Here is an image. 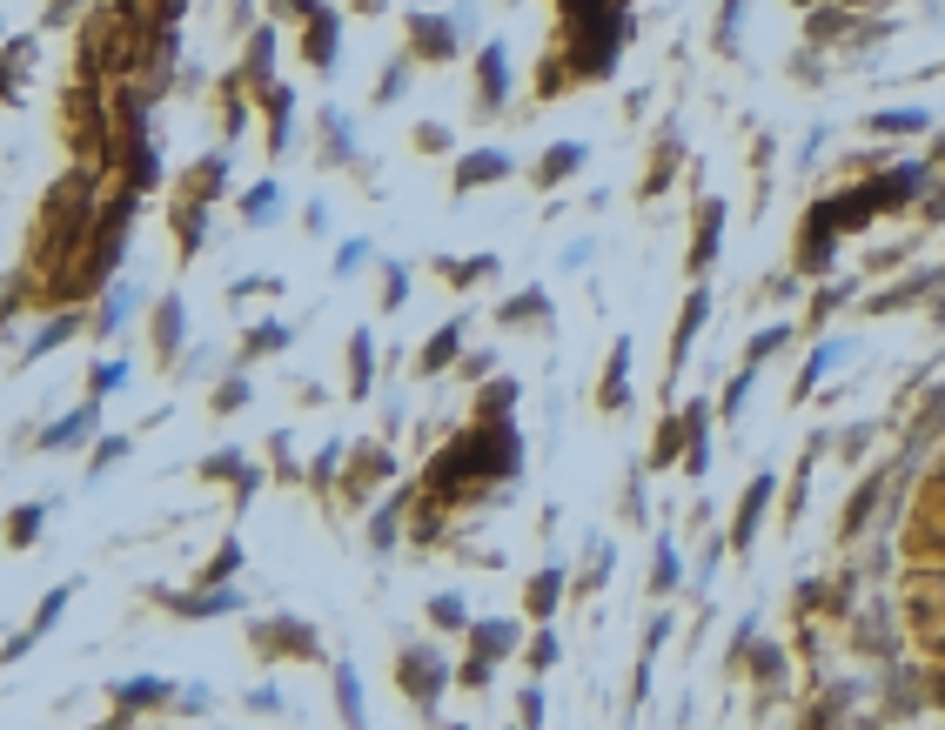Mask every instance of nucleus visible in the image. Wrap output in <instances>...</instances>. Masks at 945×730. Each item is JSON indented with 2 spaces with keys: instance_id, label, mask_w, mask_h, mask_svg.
<instances>
[{
  "instance_id": "obj_1",
  "label": "nucleus",
  "mask_w": 945,
  "mask_h": 730,
  "mask_svg": "<svg viewBox=\"0 0 945 730\" xmlns=\"http://www.w3.org/2000/svg\"><path fill=\"white\" fill-rule=\"evenodd\" d=\"M925 188V168H892V175L878 181V188H858V195L845 201H825V208H811L805 215V242H798V268H832V235L852 222H872V215H885V208H899V201H912Z\"/></svg>"
},
{
  "instance_id": "obj_2",
  "label": "nucleus",
  "mask_w": 945,
  "mask_h": 730,
  "mask_svg": "<svg viewBox=\"0 0 945 730\" xmlns=\"http://www.w3.org/2000/svg\"><path fill=\"white\" fill-rule=\"evenodd\" d=\"M523 463V443L517 429L503 416H483V429H470V436H456L443 456H436V469H429V489L436 496H463V483H490V476H517Z\"/></svg>"
},
{
  "instance_id": "obj_3",
  "label": "nucleus",
  "mask_w": 945,
  "mask_h": 730,
  "mask_svg": "<svg viewBox=\"0 0 945 730\" xmlns=\"http://www.w3.org/2000/svg\"><path fill=\"white\" fill-rule=\"evenodd\" d=\"M396 684L416 697V710H436V697H443V684H450V670H443V657L436 650H403V664H396Z\"/></svg>"
},
{
  "instance_id": "obj_4",
  "label": "nucleus",
  "mask_w": 945,
  "mask_h": 730,
  "mask_svg": "<svg viewBox=\"0 0 945 730\" xmlns=\"http://www.w3.org/2000/svg\"><path fill=\"white\" fill-rule=\"evenodd\" d=\"M517 650V623H470V670L463 684H490V664Z\"/></svg>"
},
{
  "instance_id": "obj_5",
  "label": "nucleus",
  "mask_w": 945,
  "mask_h": 730,
  "mask_svg": "<svg viewBox=\"0 0 945 730\" xmlns=\"http://www.w3.org/2000/svg\"><path fill=\"white\" fill-rule=\"evenodd\" d=\"M510 175V155L503 148H476V155L456 161V195H470V188H490V181Z\"/></svg>"
},
{
  "instance_id": "obj_6",
  "label": "nucleus",
  "mask_w": 945,
  "mask_h": 730,
  "mask_svg": "<svg viewBox=\"0 0 945 730\" xmlns=\"http://www.w3.org/2000/svg\"><path fill=\"white\" fill-rule=\"evenodd\" d=\"M771 496H778V483H771V476H751V489H744V503H738V530H731L738 550H751V536H758V523H765Z\"/></svg>"
},
{
  "instance_id": "obj_7",
  "label": "nucleus",
  "mask_w": 945,
  "mask_h": 730,
  "mask_svg": "<svg viewBox=\"0 0 945 730\" xmlns=\"http://www.w3.org/2000/svg\"><path fill=\"white\" fill-rule=\"evenodd\" d=\"M181 329H188V315H181V302L168 295L155 309V362L161 369H175V355H181Z\"/></svg>"
},
{
  "instance_id": "obj_8",
  "label": "nucleus",
  "mask_w": 945,
  "mask_h": 730,
  "mask_svg": "<svg viewBox=\"0 0 945 730\" xmlns=\"http://www.w3.org/2000/svg\"><path fill=\"white\" fill-rule=\"evenodd\" d=\"M718 235H724V201H704L698 208V248H691V275L718 262Z\"/></svg>"
},
{
  "instance_id": "obj_9",
  "label": "nucleus",
  "mask_w": 945,
  "mask_h": 730,
  "mask_svg": "<svg viewBox=\"0 0 945 730\" xmlns=\"http://www.w3.org/2000/svg\"><path fill=\"white\" fill-rule=\"evenodd\" d=\"M175 617H188V623H202V617H228V610H242V597L235 590H202V597H161Z\"/></svg>"
},
{
  "instance_id": "obj_10",
  "label": "nucleus",
  "mask_w": 945,
  "mask_h": 730,
  "mask_svg": "<svg viewBox=\"0 0 945 730\" xmlns=\"http://www.w3.org/2000/svg\"><path fill=\"white\" fill-rule=\"evenodd\" d=\"M68 597H74V583H61V590H47V603H41V610H34V630H27V637H14V643H7V664H14V657H27V650H34V637H47V630H54V617L68 610Z\"/></svg>"
},
{
  "instance_id": "obj_11",
  "label": "nucleus",
  "mask_w": 945,
  "mask_h": 730,
  "mask_svg": "<svg viewBox=\"0 0 945 730\" xmlns=\"http://www.w3.org/2000/svg\"><path fill=\"white\" fill-rule=\"evenodd\" d=\"M597 402H604V409H624L630 402V335L610 342V376H604V389H597Z\"/></svg>"
},
{
  "instance_id": "obj_12",
  "label": "nucleus",
  "mask_w": 945,
  "mask_h": 730,
  "mask_svg": "<svg viewBox=\"0 0 945 730\" xmlns=\"http://www.w3.org/2000/svg\"><path fill=\"white\" fill-rule=\"evenodd\" d=\"M336 47H342V27H336V14H322V7H315V14H309V41H302L309 67H329V61H336Z\"/></svg>"
},
{
  "instance_id": "obj_13",
  "label": "nucleus",
  "mask_w": 945,
  "mask_h": 730,
  "mask_svg": "<svg viewBox=\"0 0 945 730\" xmlns=\"http://www.w3.org/2000/svg\"><path fill=\"white\" fill-rule=\"evenodd\" d=\"M255 643H262V650H302V657H315L309 623H255Z\"/></svg>"
},
{
  "instance_id": "obj_14",
  "label": "nucleus",
  "mask_w": 945,
  "mask_h": 730,
  "mask_svg": "<svg viewBox=\"0 0 945 730\" xmlns=\"http://www.w3.org/2000/svg\"><path fill=\"white\" fill-rule=\"evenodd\" d=\"M704 315H711V295H691L684 302V322H677V342H671V369H684V355H691V342H698V329H704Z\"/></svg>"
},
{
  "instance_id": "obj_15",
  "label": "nucleus",
  "mask_w": 945,
  "mask_h": 730,
  "mask_svg": "<svg viewBox=\"0 0 945 730\" xmlns=\"http://www.w3.org/2000/svg\"><path fill=\"white\" fill-rule=\"evenodd\" d=\"M409 34H416V54H429V61L456 54V27H443L436 14H416V21H409Z\"/></svg>"
},
{
  "instance_id": "obj_16",
  "label": "nucleus",
  "mask_w": 945,
  "mask_h": 730,
  "mask_svg": "<svg viewBox=\"0 0 945 730\" xmlns=\"http://www.w3.org/2000/svg\"><path fill=\"white\" fill-rule=\"evenodd\" d=\"M557 597H563V570H537V576H530V590H523V610H530L537 623H550Z\"/></svg>"
},
{
  "instance_id": "obj_17",
  "label": "nucleus",
  "mask_w": 945,
  "mask_h": 730,
  "mask_svg": "<svg viewBox=\"0 0 945 730\" xmlns=\"http://www.w3.org/2000/svg\"><path fill=\"white\" fill-rule=\"evenodd\" d=\"M476 74H483V108H503V94H510V61H503V47H483Z\"/></svg>"
},
{
  "instance_id": "obj_18",
  "label": "nucleus",
  "mask_w": 945,
  "mask_h": 730,
  "mask_svg": "<svg viewBox=\"0 0 945 730\" xmlns=\"http://www.w3.org/2000/svg\"><path fill=\"white\" fill-rule=\"evenodd\" d=\"M456 342H463V322H443V329L429 335V349L416 355V369H423V376H436L443 362H456Z\"/></svg>"
},
{
  "instance_id": "obj_19",
  "label": "nucleus",
  "mask_w": 945,
  "mask_h": 730,
  "mask_svg": "<svg viewBox=\"0 0 945 730\" xmlns=\"http://www.w3.org/2000/svg\"><path fill=\"white\" fill-rule=\"evenodd\" d=\"M222 175H228V155H208L188 168V201H215L222 195Z\"/></svg>"
},
{
  "instance_id": "obj_20",
  "label": "nucleus",
  "mask_w": 945,
  "mask_h": 730,
  "mask_svg": "<svg viewBox=\"0 0 945 730\" xmlns=\"http://www.w3.org/2000/svg\"><path fill=\"white\" fill-rule=\"evenodd\" d=\"M932 288H939V268H925V275H905L892 295H872V309H878V315H885V309H905V302H919V295H932Z\"/></svg>"
},
{
  "instance_id": "obj_21",
  "label": "nucleus",
  "mask_w": 945,
  "mask_h": 730,
  "mask_svg": "<svg viewBox=\"0 0 945 730\" xmlns=\"http://www.w3.org/2000/svg\"><path fill=\"white\" fill-rule=\"evenodd\" d=\"M88 429H94V396L81 402V416L54 422V429H47V436H41V449H74V443H81V436H88Z\"/></svg>"
},
{
  "instance_id": "obj_22",
  "label": "nucleus",
  "mask_w": 945,
  "mask_h": 730,
  "mask_svg": "<svg viewBox=\"0 0 945 730\" xmlns=\"http://www.w3.org/2000/svg\"><path fill=\"white\" fill-rule=\"evenodd\" d=\"M577 168H584V148H577V141H563V148H550V155L537 161V181H543V188H550V181L577 175Z\"/></svg>"
},
{
  "instance_id": "obj_23",
  "label": "nucleus",
  "mask_w": 945,
  "mask_h": 730,
  "mask_svg": "<svg viewBox=\"0 0 945 730\" xmlns=\"http://www.w3.org/2000/svg\"><path fill=\"white\" fill-rule=\"evenodd\" d=\"M537 315H550V288H530V295H517V302H503L496 322H537Z\"/></svg>"
},
{
  "instance_id": "obj_24",
  "label": "nucleus",
  "mask_w": 945,
  "mask_h": 730,
  "mask_svg": "<svg viewBox=\"0 0 945 730\" xmlns=\"http://www.w3.org/2000/svg\"><path fill=\"white\" fill-rule=\"evenodd\" d=\"M161 697H168V684H155V677H148V684H128V690H114V710H121V724H128V717H135L141 704H161Z\"/></svg>"
},
{
  "instance_id": "obj_25",
  "label": "nucleus",
  "mask_w": 945,
  "mask_h": 730,
  "mask_svg": "<svg viewBox=\"0 0 945 730\" xmlns=\"http://www.w3.org/2000/svg\"><path fill=\"white\" fill-rule=\"evenodd\" d=\"M41 516H47V503L14 509V516H7V543H14V550H27V543H34V530H41Z\"/></svg>"
},
{
  "instance_id": "obj_26",
  "label": "nucleus",
  "mask_w": 945,
  "mask_h": 730,
  "mask_svg": "<svg viewBox=\"0 0 945 730\" xmlns=\"http://www.w3.org/2000/svg\"><path fill=\"white\" fill-rule=\"evenodd\" d=\"M751 677H758V690H785V650H758V657H751Z\"/></svg>"
},
{
  "instance_id": "obj_27",
  "label": "nucleus",
  "mask_w": 945,
  "mask_h": 730,
  "mask_svg": "<svg viewBox=\"0 0 945 730\" xmlns=\"http://www.w3.org/2000/svg\"><path fill=\"white\" fill-rule=\"evenodd\" d=\"M349 396H369V335H349Z\"/></svg>"
},
{
  "instance_id": "obj_28",
  "label": "nucleus",
  "mask_w": 945,
  "mask_h": 730,
  "mask_svg": "<svg viewBox=\"0 0 945 730\" xmlns=\"http://www.w3.org/2000/svg\"><path fill=\"white\" fill-rule=\"evenodd\" d=\"M429 623H436V630H470V610H463V597H429Z\"/></svg>"
},
{
  "instance_id": "obj_29",
  "label": "nucleus",
  "mask_w": 945,
  "mask_h": 730,
  "mask_svg": "<svg viewBox=\"0 0 945 730\" xmlns=\"http://www.w3.org/2000/svg\"><path fill=\"white\" fill-rule=\"evenodd\" d=\"M919 128H932V121H925V108H899V114H872V134H919Z\"/></svg>"
},
{
  "instance_id": "obj_30",
  "label": "nucleus",
  "mask_w": 945,
  "mask_h": 730,
  "mask_svg": "<svg viewBox=\"0 0 945 730\" xmlns=\"http://www.w3.org/2000/svg\"><path fill=\"white\" fill-rule=\"evenodd\" d=\"M684 443H691V429H684V416H677V422H664V429H657V449H651V463H657V469H664V463H677V449H684Z\"/></svg>"
},
{
  "instance_id": "obj_31",
  "label": "nucleus",
  "mask_w": 945,
  "mask_h": 730,
  "mask_svg": "<svg viewBox=\"0 0 945 730\" xmlns=\"http://www.w3.org/2000/svg\"><path fill=\"white\" fill-rule=\"evenodd\" d=\"M282 342H289V329H282V322H255V329H248V342H242V355H275Z\"/></svg>"
},
{
  "instance_id": "obj_32",
  "label": "nucleus",
  "mask_w": 945,
  "mask_h": 730,
  "mask_svg": "<svg viewBox=\"0 0 945 730\" xmlns=\"http://www.w3.org/2000/svg\"><path fill=\"white\" fill-rule=\"evenodd\" d=\"M74 329H81V315H61V322H47V329H41V342H27V362H34V355H47V349H61V342H68Z\"/></svg>"
},
{
  "instance_id": "obj_33",
  "label": "nucleus",
  "mask_w": 945,
  "mask_h": 730,
  "mask_svg": "<svg viewBox=\"0 0 945 730\" xmlns=\"http://www.w3.org/2000/svg\"><path fill=\"white\" fill-rule=\"evenodd\" d=\"M336 690H342V724H362V690H356L349 664H336Z\"/></svg>"
},
{
  "instance_id": "obj_34",
  "label": "nucleus",
  "mask_w": 945,
  "mask_h": 730,
  "mask_svg": "<svg viewBox=\"0 0 945 730\" xmlns=\"http://www.w3.org/2000/svg\"><path fill=\"white\" fill-rule=\"evenodd\" d=\"M121 382H128V362H94V376H88V396L101 402L108 389H121Z\"/></svg>"
},
{
  "instance_id": "obj_35",
  "label": "nucleus",
  "mask_w": 945,
  "mask_h": 730,
  "mask_svg": "<svg viewBox=\"0 0 945 730\" xmlns=\"http://www.w3.org/2000/svg\"><path fill=\"white\" fill-rule=\"evenodd\" d=\"M557 657H563V650H557V637H550V630H543V637L530 643V650H523V664H530V677H543V670H557Z\"/></svg>"
},
{
  "instance_id": "obj_36",
  "label": "nucleus",
  "mask_w": 945,
  "mask_h": 730,
  "mask_svg": "<svg viewBox=\"0 0 945 730\" xmlns=\"http://www.w3.org/2000/svg\"><path fill=\"white\" fill-rule=\"evenodd\" d=\"M403 302H409V268L389 262V275H383V309H403Z\"/></svg>"
},
{
  "instance_id": "obj_37",
  "label": "nucleus",
  "mask_w": 945,
  "mask_h": 730,
  "mask_svg": "<svg viewBox=\"0 0 945 730\" xmlns=\"http://www.w3.org/2000/svg\"><path fill=\"white\" fill-rule=\"evenodd\" d=\"M651 590H677V550L657 543V563H651Z\"/></svg>"
},
{
  "instance_id": "obj_38",
  "label": "nucleus",
  "mask_w": 945,
  "mask_h": 730,
  "mask_svg": "<svg viewBox=\"0 0 945 730\" xmlns=\"http://www.w3.org/2000/svg\"><path fill=\"white\" fill-rule=\"evenodd\" d=\"M510 402H517V382L510 376L490 382V389H483V416H510Z\"/></svg>"
},
{
  "instance_id": "obj_39",
  "label": "nucleus",
  "mask_w": 945,
  "mask_h": 730,
  "mask_svg": "<svg viewBox=\"0 0 945 730\" xmlns=\"http://www.w3.org/2000/svg\"><path fill=\"white\" fill-rule=\"evenodd\" d=\"M235 570H242V543L228 536L222 550H215V563H208V583H222V576H235Z\"/></svg>"
},
{
  "instance_id": "obj_40",
  "label": "nucleus",
  "mask_w": 945,
  "mask_h": 730,
  "mask_svg": "<svg viewBox=\"0 0 945 730\" xmlns=\"http://www.w3.org/2000/svg\"><path fill=\"white\" fill-rule=\"evenodd\" d=\"M738 14H744V0H724V21H718V54H738Z\"/></svg>"
},
{
  "instance_id": "obj_41",
  "label": "nucleus",
  "mask_w": 945,
  "mask_h": 730,
  "mask_svg": "<svg viewBox=\"0 0 945 730\" xmlns=\"http://www.w3.org/2000/svg\"><path fill=\"white\" fill-rule=\"evenodd\" d=\"M490 268H496L490 255H476V262H450V268H443V275H450L456 288H470V282H483V275H490Z\"/></svg>"
},
{
  "instance_id": "obj_42",
  "label": "nucleus",
  "mask_w": 945,
  "mask_h": 730,
  "mask_svg": "<svg viewBox=\"0 0 945 730\" xmlns=\"http://www.w3.org/2000/svg\"><path fill=\"white\" fill-rule=\"evenodd\" d=\"M215 409H222V416H228V409H248V382H242V376H228L222 389H215Z\"/></svg>"
},
{
  "instance_id": "obj_43",
  "label": "nucleus",
  "mask_w": 945,
  "mask_h": 730,
  "mask_svg": "<svg viewBox=\"0 0 945 730\" xmlns=\"http://www.w3.org/2000/svg\"><path fill=\"white\" fill-rule=\"evenodd\" d=\"M396 516H403V509L389 503L383 516H376V523H369V543H376V550H389V543H396Z\"/></svg>"
},
{
  "instance_id": "obj_44",
  "label": "nucleus",
  "mask_w": 945,
  "mask_h": 730,
  "mask_svg": "<svg viewBox=\"0 0 945 730\" xmlns=\"http://www.w3.org/2000/svg\"><path fill=\"white\" fill-rule=\"evenodd\" d=\"M403 88H409V67L396 61V67H389V74H383V81H376V101H396V94H403Z\"/></svg>"
},
{
  "instance_id": "obj_45",
  "label": "nucleus",
  "mask_w": 945,
  "mask_h": 730,
  "mask_svg": "<svg viewBox=\"0 0 945 730\" xmlns=\"http://www.w3.org/2000/svg\"><path fill=\"white\" fill-rule=\"evenodd\" d=\"M785 342H791V329H765L758 342H751V362H765V355H778Z\"/></svg>"
},
{
  "instance_id": "obj_46",
  "label": "nucleus",
  "mask_w": 945,
  "mask_h": 730,
  "mask_svg": "<svg viewBox=\"0 0 945 730\" xmlns=\"http://www.w3.org/2000/svg\"><path fill=\"white\" fill-rule=\"evenodd\" d=\"M114 456H128V436H101V449H94V476H101Z\"/></svg>"
},
{
  "instance_id": "obj_47",
  "label": "nucleus",
  "mask_w": 945,
  "mask_h": 730,
  "mask_svg": "<svg viewBox=\"0 0 945 730\" xmlns=\"http://www.w3.org/2000/svg\"><path fill=\"white\" fill-rule=\"evenodd\" d=\"M517 710H523V724H543V690L530 684V690H523V697H517Z\"/></svg>"
},
{
  "instance_id": "obj_48",
  "label": "nucleus",
  "mask_w": 945,
  "mask_h": 730,
  "mask_svg": "<svg viewBox=\"0 0 945 730\" xmlns=\"http://www.w3.org/2000/svg\"><path fill=\"white\" fill-rule=\"evenodd\" d=\"M269 208H275V188H255L248 195V222H269Z\"/></svg>"
},
{
  "instance_id": "obj_49",
  "label": "nucleus",
  "mask_w": 945,
  "mask_h": 730,
  "mask_svg": "<svg viewBox=\"0 0 945 730\" xmlns=\"http://www.w3.org/2000/svg\"><path fill=\"white\" fill-rule=\"evenodd\" d=\"M838 27H845V14H811V41H832Z\"/></svg>"
},
{
  "instance_id": "obj_50",
  "label": "nucleus",
  "mask_w": 945,
  "mask_h": 730,
  "mask_svg": "<svg viewBox=\"0 0 945 730\" xmlns=\"http://www.w3.org/2000/svg\"><path fill=\"white\" fill-rule=\"evenodd\" d=\"M925 222H945V188H939L932 201H925Z\"/></svg>"
},
{
  "instance_id": "obj_51",
  "label": "nucleus",
  "mask_w": 945,
  "mask_h": 730,
  "mask_svg": "<svg viewBox=\"0 0 945 730\" xmlns=\"http://www.w3.org/2000/svg\"><path fill=\"white\" fill-rule=\"evenodd\" d=\"M932 161H939V168H945V134H939V141H932Z\"/></svg>"
},
{
  "instance_id": "obj_52",
  "label": "nucleus",
  "mask_w": 945,
  "mask_h": 730,
  "mask_svg": "<svg viewBox=\"0 0 945 730\" xmlns=\"http://www.w3.org/2000/svg\"><path fill=\"white\" fill-rule=\"evenodd\" d=\"M939 322H945V302H939Z\"/></svg>"
}]
</instances>
